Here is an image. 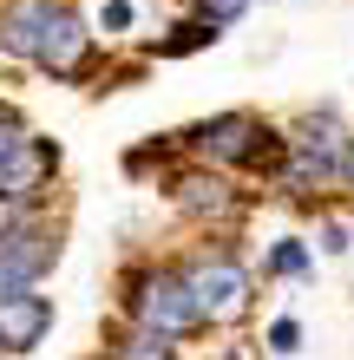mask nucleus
<instances>
[{
  "mask_svg": "<svg viewBox=\"0 0 354 360\" xmlns=\"http://www.w3.org/2000/svg\"><path fill=\"white\" fill-rule=\"evenodd\" d=\"M171 203L184 210L191 223H236V190L223 184L210 164H197V171H184V177H171Z\"/></svg>",
  "mask_w": 354,
  "mask_h": 360,
  "instance_id": "nucleus-8",
  "label": "nucleus"
},
{
  "mask_svg": "<svg viewBox=\"0 0 354 360\" xmlns=\"http://www.w3.org/2000/svg\"><path fill=\"white\" fill-rule=\"evenodd\" d=\"M132 27V0H106L99 7V33H125Z\"/></svg>",
  "mask_w": 354,
  "mask_h": 360,
  "instance_id": "nucleus-17",
  "label": "nucleus"
},
{
  "mask_svg": "<svg viewBox=\"0 0 354 360\" xmlns=\"http://www.w3.org/2000/svg\"><path fill=\"white\" fill-rule=\"evenodd\" d=\"M20 144H27V124H20L13 112H0V164H7V158L20 151Z\"/></svg>",
  "mask_w": 354,
  "mask_h": 360,
  "instance_id": "nucleus-16",
  "label": "nucleus"
},
{
  "mask_svg": "<svg viewBox=\"0 0 354 360\" xmlns=\"http://www.w3.org/2000/svg\"><path fill=\"white\" fill-rule=\"evenodd\" d=\"M348 190H354V184H348Z\"/></svg>",
  "mask_w": 354,
  "mask_h": 360,
  "instance_id": "nucleus-20",
  "label": "nucleus"
},
{
  "mask_svg": "<svg viewBox=\"0 0 354 360\" xmlns=\"http://www.w3.org/2000/svg\"><path fill=\"white\" fill-rule=\"evenodd\" d=\"M53 13H59V0H0V53L33 59Z\"/></svg>",
  "mask_w": 354,
  "mask_h": 360,
  "instance_id": "nucleus-10",
  "label": "nucleus"
},
{
  "mask_svg": "<svg viewBox=\"0 0 354 360\" xmlns=\"http://www.w3.org/2000/svg\"><path fill=\"white\" fill-rule=\"evenodd\" d=\"M184 144H191V158L210 164V171L243 164V171L282 177V164H289V138L276 131V124H263L256 112H217V118H203L197 131H184Z\"/></svg>",
  "mask_w": 354,
  "mask_h": 360,
  "instance_id": "nucleus-2",
  "label": "nucleus"
},
{
  "mask_svg": "<svg viewBox=\"0 0 354 360\" xmlns=\"http://www.w3.org/2000/svg\"><path fill=\"white\" fill-rule=\"evenodd\" d=\"M184 275H191V295L203 308V328H236L249 314V302H256V282H249V269L230 256V249H203V256H191Z\"/></svg>",
  "mask_w": 354,
  "mask_h": 360,
  "instance_id": "nucleus-5",
  "label": "nucleus"
},
{
  "mask_svg": "<svg viewBox=\"0 0 354 360\" xmlns=\"http://www.w3.org/2000/svg\"><path fill=\"white\" fill-rule=\"evenodd\" d=\"M282 190H348L354 184V131L341 124L335 105H315L289 124V164H282Z\"/></svg>",
  "mask_w": 354,
  "mask_h": 360,
  "instance_id": "nucleus-1",
  "label": "nucleus"
},
{
  "mask_svg": "<svg viewBox=\"0 0 354 360\" xmlns=\"http://www.w3.org/2000/svg\"><path fill=\"white\" fill-rule=\"evenodd\" d=\"M59 262V236L39 217H27V203H0V295L39 288V275Z\"/></svg>",
  "mask_w": 354,
  "mask_h": 360,
  "instance_id": "nucleus-4",
  "label": "nucleus"
},
{
  "mask_svg": "<svg viewBox=\"0 0 354 360\" xmlns=\"http://www.w3.org/2000/svg\"><path fill=\"white\" fill-rule=\"evenodd\" d=\"M0 347H7V341H0Z\"/></svg>",
  "mask_w": 354,
  "mask_h": 360,
  "instance_id": "nucleus-19",
  "label": "nucleus"
},
{
  "mask_svg": "<svg viewBox=\"0 0 354 360\" xmlns=\"http://www.w3.org/2000/svg\"><path fill=\"white\" fill-rule=\"evenodd\" d=\"M106 360H171V341H164V334H151V328H132Z\"/></svg>",
  "mask_w": 354,
  "mask_h": 360,
  "instance_id": "nucleus-11",
  "label": "nucleus"
},
{
  "mask_svg": "<svg viewBox=\"0 0 354 360\" xmlns=\"http://www.w3.org/2000/svg\"><path fill=\"white\" fill-rule=\"evenodd\" d=\"M322 249H328V256H341V249H348V229L335 217H322Z\"/></svg>",
  "mask_w": 354,
  "mask_h": 360,
  "instance_id": "nucleus-18",
  "label": "nucleus"
},
{
  "mask_svg": "<svg viewBox=\"0 0 354 360\" xmlns=\"http://www.w3.org/2000/svg\"><path fill=\"white\" fill-rule=\"evenodd\" d=\"M92 53H99V33L66 7V0H59V13L46 20V33H39L33 66L53 72V79H86V72H92Z\"/></svg>",
  "mask_w": 354,
  "mask_h": 360,
  "instance_id": "nucleus-6",
  "label": "nucleus"
},
{
  "mask_svg": "<svg viewBox=\"0 0 354 360\" xmlns=\"http://www.w3.org/2000/svg\"><path fill=\"white\" fill-rule=\"evenodd\" d=\"M269 347H276V354H296V347H302V321H296V314L269 321Z\"/></svg>",
  "mask_w": 354,
  "mask_h": 360,
  "instance_id": "nucleus-15",
  "label": "nucleus"
},
{
  "mask_svg": "<svg viewBox=\"0 0 354 360\" xmlns=\"http://www.w3.org/2000/svg\"><path fill=\"white\" fill-rule=\"evenodd\" d=\"M53 171H59V144L27 131V144H20V151L0 164V203H33L39 190L53 184Z\"/></svg>",
  "mask_w": 354,
  "mask_h": 360,
  "instance_id": "nucleus-7",
  "label": "nucleus"
},
{
  "mask_svg": "<svg viewBox=\"0 0 354 360\" xmlns=\"http://www.w3.org/2000/svg\"><path fill=\"white\" fill-rule=\"evenodd\" d=\"M210 39H223L217 27H203V20H184V27H177V39H164V59H177V53H197V46H210Z\"/></svg>",
  "mask_w": 354,
  "mask_h": 360,
  "instance_id": "nucleus-12",
  "label": "nucleus"
},
{
  "mask_svg": "<svg viewBox=\"0 0 354 360\" xmlns=\"http://www.w3.org/2000/svg\"><path fill=\"white\" fill-rule=\"evenodd\" d=\"M53 328V295L39 288H20V295H0V341H7V354H27L46 341Z\"/></svg>",
  "mask_w": 354,
  "mask_h": 360,
  "instance_id": "nucleus-9",
  "label": "nucleus"
},
{
  "mask_svg": "<svg viewBox=\"0 0 354 360\" xmlns=\"http://www.w3.org/2000/svg\"><path fill=\"white\" fill-rule=\"evenodd\" d=\"M125 288H132V295H125L132 328H151V334H164V341H184V334L203 328V308H197L184 269H138Z\"/></svg>",
  "mask_w": 354,
  "mask_h": 360,
  "instance_id": "nucleus-3",
  "label": "nucleus"
},
{
  "mask_svg": "<svg viewBox=\"0 0 354 360\" xmlns=\"http://www.w3.org/2000/svg\"><path fill=\"white\" fill-rule=\"evenodd\" d=\"M249 13V0H197V20H203V27H236V20Z\"/></svg>",
  "mask_w": 354,
  "mask_h": 360,
  "instance_id": "nucleus-14",
  "label": "nucleus"
},
{
  "mask_svg": "<svg viewBox=\"0 0 354 360\" xmlns=\"http://www.w3.org/2000/svg\"><path fill=\"white\" fill-rule=\"evenodd\" d=\"M269 275H308V249L296 243V236H282L276 249H269V262H263Z\"/></svg>",
  "mask_w": 354,
  "mask_h": 360,
  "instance_id": "nucleus-13",
  "label": "nucleus"
}]
</instances>
